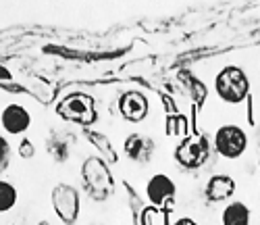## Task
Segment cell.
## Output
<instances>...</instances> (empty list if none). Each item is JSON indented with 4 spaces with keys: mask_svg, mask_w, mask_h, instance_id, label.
Wrapping results in <instances>:
<instances>
[{
    "mask_svg": "<svg viewBox=\"0 0 260 225\" xmlns=\"http://www.w3.org/2000/svg\"><path fill=\"white\" fill-rule=\"evenodd\" d=\"M13 75H11V71L9 69H5V67H0V79H11Z\"/></svg>",
    "mask_w": 260,
    "mask_h": 225,
    "instance_id": "44dd1931",
    "label": "cell"
},
{
    "mask_svg": "<svg viewBox=\"0 0 260 225\" xmlns=\"http://www.w3.org/2000/svg\"><path fill=\"white\" fill-rule=\"evenodd\" d=\"M119 112L129 123H144L150 112V100L140 90H127L119 96Z\"/></svg>",
    "mask_w": 260,
    "mask_h": 225,
    "instance_id": "ba28073f",
    "label": "cell"
},
{
    "mask_svg": "<svg viewBox=\"0 0 260 225\" xmlns=\"http://www.w3.org/2000/svg\"><path fill=\"white\" fill-rule=\"evenodd\" d=\"M17 154L21 156V159H34L36 156V146L29 138H21L19 142V148H17Z\"/></svg>",
    "mask_w": 260,
    "mask_h": 225,
    "instance_id": "d6986e66",
    "label": "cell"
},
{
    "mask_svg": "<svg viewBox=\"0 0 260 225\" xmlns=\"http://www.w3.org/2000/svg\"><path fill=\"white\" fill-rule=\"evenodd\" d=\"M167 136L169 138H179V140L189 136L187 133V119L183 115H179V112L177 115H171L167 119Z\"/></svg>",
    "mask_w": 260,
    "mask_h": 225,
    "instance_id": "9a60e30c",
    "label": "cell"
},
{
    "mask_svg": "<svg viewBox=\"0 0 260 225\" xmlns=\"http://www.w3.org/2000/svg\"><path fill=\"white\" fill-rule=\"evenodd\" d=\"M214 150L219 152L223 159H240L244 156V152L248 150V133L244 131V127L235 125V123H227L221 125L214 131Z\"/></svg>",
    "mask_w": 260,
    "mask_h": 225,
    "instance_id": "5b68a950",
    "label": "cell"
},
{
    "mask_svg": "<svg viewBox=\"0 0 260 225\" xmlns=\"http://www.w3.org/2000/svg\"><path fill=\"white\" fill-rule=\"evenodd\" d=\"M173 156H175L177 165H181L183 169L196 171L204 167L210 159V142L202 133H189V136L177 142Z\"/></svg>",
    "mask_w": 260,
    "mask_h": 225,
    "instance_id": "277c9868",
    "label": "cell"
},
{
    "mask_svg": "<svg viewBox=\"0 0 260 225\" xmlns=\"http://www.w3.org/2000/svg\"><path fill=\"white\" fill-rule=\"evenodd\" d=\"M11 154H13V148H11V142L5 133H0V173H5L11 165Z\"/></svg>",
    "mask_w": 260,
    "mask_h": 225,
    "instance_id": "e0dca14e",
    "label": "cell"
},
{
    "mask_svg": "<svg viewBox=\"0 0 260 225\" xmlns=\"http://www.w3.org/2000/svg\"><path fill=\"white\" fill-rule=\"evenodd\" d=\"M123 152L129 161L138 165H148L154 159L156 142L150 136H146V133H129L127 140L123 142Z\"/></svg>",
    "mask_w": 260,
    "mask_h": 225,
    "instance_id": "30bf717a",
    "label": "cell"
},
{
    "mask_svg": "<svg viewBox=\"0 0 260 225\" xmlns=\"http://www.w3.org/2000/svg\"><path fill=\"white\" fill-rule=\"evenodd\" d=\"M235 194V179L227 173H214L208 177L204 196L208 202H225Z\"/></svg>",
    "mask_w": 260,
    "mask_h": 225,
    "instance_id": "8fae6325",
    "label": "cell"
},
{
    "mask_svg": "<svg viewBox=\"0 0 260 225\" xmlns=\"http://www.w3.org/2000/svg\"><path fill=\"white\" fill-rule=\"evenodd\" d=\"M38 225H50V223H48V221H40Z\"/></svg>",
    "mask_w": 260,
    "mask_h": 225,
    "instance_id": "7402d4cb",
    "label": "cell"
},
{
    "mask_svg": "<svg viewBox=\"0 0 260 225\" xmlns=\"http://www.w3.org/2000/svg\"><path fill=\"white\" fill-rule=\"evenodd\" d=\"M52 209L64 225H73L81 211L79 190L71 184H56L52 190Z\"/></svg>",
    "mask_w": 260,
    "mask_h": 225,
    "instance_id": "8992f818",
    "label": "cell"
},
{
    "mask_svg": "<svg viewBox=\"0 0 260 225\" xmlns=\"http://www.w3.org/2000/svg\"><path fill=\"white\" fill-rule=\"evenodd\" d=\"M0 125L7 136H23L31 127V112L17 102H9L0 110Z\"/></svg>",
    "mask_w": 260,
    "mask_h": 225,
    "instance_id": "9c48e42d",
    "label": "cell"
},
{
    "mask_svg": "<svg viewBox=\"0 0 260 225\" xmlns=\"http://www.w3.org/2000/svg\"><path fill=\"white\" fill-rule=\"evenodd\" d=\"M85 136L90 138V142L106 156L111 163H115L117 161V152H115V148H113V144H111V138H106V136H102V133H98V131H85Z\"/></svg>",
    "mask_w": 260,
    "mask_h": 225,
    "instance_id": "5bb4252c",
    "label": "cell"
},
{
    "mask_svg": "<svg viewBox=\"0 0 260 225\" xmlns=\"http://www.w3.org/2000/svg\"><path fill=\"white\" fill-rule=\"evenodd\" d=\"M221 223L223 225H250V209L244 202L235 200L225 207V211L221 215Z\"/></svg>",
    "mask_w": 260,
    "mask_h": 225,
    "instance_id": "7c38bea8",
    "label": "cell"
},
{
    "mask_svg": "<svg viewBox=\"0 0 260 225\" xmlns=\"http://www.w3.org/2000/svg\"><path fill=\"white\" fill-rule=\"evenodd\" d=\"M177 196V186L167 173H154L146 182V198L152 207L160 209L165 215L173 209Z\"/></svg>",
    "mask_w": 260,
    "mask_h": 225,
    "instance_id": "52a82bcc",
    "label": "cell"
},
{
    "mask_svg": "<svg viewBox=\"0 0 260 225\" xmlns=\"http://www.w3.org/2000/svg\"><path fill=\"white\" fill-rule=\"evenodd\" d=\"M81 179H83L85 192L96 202H104L115 190V179H113L111 167L100 156H88L81 163Z\"/></svg>",
    "mask_w": 260,
    "mask_h": 225,
    "instance_id": "6da1fadb",
    "label": "cell"
},
{
    "mask_svg": "<svg viewBox=\"0 0 260 225\" xmlns=\"http://www.w3.org/2000/svg\"><path fill=\"white\" fill-rule=\"evenodd\" d=\"M214 92L225 104H242L250 92V79L242 67L227 65L214 77Z\"/></svg>",
    "mask_w": 260,
    "mask_h": 225,
    "instance_id": "7a4b0ae2",
    "label": "cell"
},
{
    "mask_svg": "<svg viewBox=\"0 0 260 225\" xmlns=\"http://www.w3.org/2000/svg\"><path fill=\"white\" fill-rule=\"evenodd\" d=\"M56 115L67 123L88 127L98 121L96 100L85 92H71L64 98H60V102L56 104Z\"/></svg>",
    "mask_w": 260,
    "mask_h": 225,
    "instance_id": "3957f363",
    "label": "cell"
},
{
    "mask_svg": "<svg viewBox=\"0 0 260 225\" xmlns=\"http://www.w3.org/2000/svg\"><path fill=\"white\" fill-rule=\"evenodd\" d=\"M48 150H50V154L54 156V161H67L69 159V148H67V144H64V140H52L50 142V146H48Z\"/></svg>",
    "mask_w": 260,
    "mask_h": 225,
    "instance_id": "ac0fdd59",
    "label": "cell"
},
{
    "mask_svg": "<svg viewBox=\"0 0 260 225\" xmlns=\"http://www.w3.org/2000/svg\"><path fill=\"white\" fill-rule=\"evenodd\" d=\"M165 219H167V215L160 209L152 207V205L144 207L142 213H140V225H162Z\"/></svg>",
    "mask_w": 260,
    "mask_h": 225,
    "instance_id": "2e32d148",
    "label": "cell"
},
{
    "mask_svg": "<svg viewBox=\"0 0 260 225\" xmlns=\"http://www.w3.org/2000/svg\"><path fill=\"white\" fill-rule=\"evenodd\" d=\"M17 200H19L17 188L7 179H0V213L13 211L17 207Z\"/></svg>",
    "mask_w": 260,
    "mask_h": 225,
    "instance_id": "4fadbf2b",
    "label": "cell"
},
{
    "mask_svg": "<svg viewBox=\"0 0 260 225\" xmlns=\"http://www.w3.org/2000/svg\"><path fill=\"white\" fill-rule=\"evenodd\" d=\"M173 225H198V223L193 221L191 217H181V219H177V221L173 223Z\"/></svg>",
    "mask_w": 260,
    "mask_h": 225,
    "instance_id": "ffe728a7",
    "label": "cell"
}]
</instances>
